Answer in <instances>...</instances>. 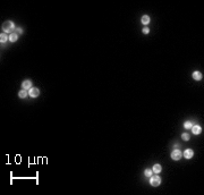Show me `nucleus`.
Instances as JSON below:
<instances>
[{
	"label": "nucleus",
	"mask_w": 204,
	"mask_h": 195,
	"mask_svg": "<svg viewBox=\"0 0 204 195\" xmlns=\"http://www.w3.org/2000/svg\"><path fill=\"white\" fill-rule=\"evenodd\" d=\"M14 27H15V24L12 23V20H7V22H5L2 24V31H4V33H10L12 30H14Z\"/></svg>",
	"instance_id": "obj_1"
},
{
	"label": "nucleus",
	"mask_w": 204,
	"mask_h": 195,
	"mask_svg": "<svg viewBox=\"0 0 204 195\" xmlns=\"http://www.w3.org/2000/svg\"><path fill=\"white\" fill-rule=\"evenodd\" d=\"M160 183H161V178L158 175L151 176V178H150V184H151L152 186H154V187L159 186V185H160Z\"/></svg>",
	"instance_id": "obj_2"
},
{
	"label": "nucleus",
	"mask_w": 204,
	"mask_h": 195,
	"mask_svg": "<svg viewBox=\"0 0 204 195\" xmlns=\"http://www.w3.org/2000/svg\"><path fill=\"white\" fill-rule=\"evenodd\" d=\"M181 157H183V153H181V151H179V150H173V151L171 152V159L172 160H180L181 159Z\"/></svg>",
	"instance_id": "obj_3"
},
{
	"label": "nucleus",
	"mask_w": 204,
	"mask_h": 195,
	"mask_svg": "<svg viewBox=\"0 0 204 195\" xmlns=\"http://www.w3.org/2000/svg\"><path fill=\"white\" fill-rule=\"evenodd\" d=\"M28 94H30L31 98H37L39 94H40V90H39V88H30Z\"/></svg>",
	"instance_id": "obj_4"
},
{
	"label": "nucleus",
	"mask_w": 204,
	"mask_h": 195,
	"mask_svg": "<svg viewBox=\"0 0 204 195\" xmlns=\"http://www.w3.org/2000/svg\"><path fill=\"white\" fill-rule=\"evenodd\" d=\"M22 88L23 90H28V88H32V82L30 80H25L23 83H22Z\"/></svg>",
	"instance_id": "obj_5"
},
{
	"label": "nucleus",
	"mask_w": 204,
	"mask_h": 195,
	"mask_svg": "<svg viewBox=\"0 0 204 195\" xmlns=\"http://www.w3.org/2000/svg\"><path fill=\"white\" fill-rule=\"evenodd\" d=\"M193 155H194V152L192 149H187L184 151V157L186 159H191V158H193Z\"/></svg>",
	"instance_id": "obj_6"
},
{
	"label": "nucleus",
	"mask_w": 204,
	"mask_h": 195,
	"mask_svg": "<svg viewBox=\"0 0 204 195\" xmlns=\"http://www.w3.org/2000/svg\"><path fill=\"white\" fill-rule=\"evenodd\" d=\"M192 131H193V134H194V135H198L201 133V131H202V128H201V126H198V125H195V126H192Z\"/></svg>",
	"instance_id": "obj_7"
},
{
	"label": "nucleus",
	"mask_w": 204,
	"mask_h": 195,
	"mask_svg": "<svg viewBox=\"0 0 204 195\" xmlns=\"http://www.w3.org/2000/svg\"><path fill=\"white\" fill-rule=\"evenodd\" d=\"M161 170H162V167H161V164H158V163L154 164L153 168H152V171L153 172H155V174H160Z\"/></svg>",
	"instance_id": "obj_8"
},
{
	"label": "nucleus",
	"mask_w": 204,
	"mask_h": 195,
	"mask_svg": "<svg viewBox=\"0 0 204 195\" xmlns=\"http://www.w3.org/2000/svg\"><path fill=\"white\" fill-rule=\"evenodd\" d=\"M192 76H193V78H194L195 81H201V80H202V74H201L200 72H197V70L193 73Z\"/></svg>",
	"instance_id": "obj_9"
},
{
	"label": "nucleus",
	"mask_w": 204,
	"mask_h": 195,
	"mask_svg": "<svg viewBox=\"0 0 204 195\" xmlns=\"http://www.w3.org/2000/svg\"><path fill=\"white\" fill-rule=\"evenodd\" d=\"M7 40H9V36H7V33H1L0 34V42L5 43Z\"/></svg>",
	"instance_id": "obj_10"
},
{
	"label": "nucleus",
	"mask_w": 204,
	"mask_h": 195,
	"mask_svg": "<svg viewBox=\"0 0 204 195\" xmlns=\"http://www.w3.org/2000/svg\"><path fill=\"white\" fill-rule=\"evenodd\" d=\"M148 23H150V16H148V15L142 16V24H143V25H148Z\"/></svg>",
	"instance_id": "obj_11"
},
{
	"label": "nucleus",
	"mask_w": 204,
	"mask_h": 195,
	"mask_svg": "<svg viewBox=\"0 0 204 195\" xmlns=\"http://www.w3.org/2000/svg\"><path fill=\"white\" fill-rule=\"evenodd\" d=\"M27 91H26V90H22V91H19L18 92V96H19L20 99H25V98H26V96H27Z\"/></svg>",
	"instance_id": "obj_12"
},
{
	"label": "nucleus",
	"mask_w": 204,
	"mask_h": 195,
	"mask_svg": "<svg viewBox=\"0 0 204 195\" xmlns=\"http://www.w3.org/2000/svg\"><path fill=\"white\" fill-rule=\"evenodd\" d=\"M17 39H18V34H16V33H12L9 35V41L10 42H15V41H17Z\"/></svg>",
	"instance_id": "obj_13"
},
{
	"label": "nucleus",
	"mask_w": 204,
	"mask_h": 195,
	"mask_svg": "<svg viewBox=\"0 0 204 195\" xmlns=\"http://www.w3.org/2000/svg\"><path fill=\"white\" fill-rule=\"evenodd\" d=\"M152 172H153V171L151 170V169H145V170H144V176H145V177H151V176H152Z\"/></svg>",
	"instance_id": "obj_14"
},
{
	"label": "nucleus",
	"mask_w": 204,
	"mask_h": 195,
	"mask_svg": "<svg viewBox=\"0 0 204 195\" xmlns=\"http://www.w3.org/2000/svg\"><path fill=\"white\" fill-rule=\"evenodd\" d=\"M192 121H186V123L184 124V127L185 128H187V129H189V128H192Z\"/></svg>",
	"instance_id": "obj_15"
},
{
	"label": "nucleus",
	"mask_w": 204,
	"mask_h": 195,
	"mask_svg": "<svg viewBox=\"0 0 204 195\" xmlns=\"http://www.w3.org/2000/svg\"><path fill=\"white\" fill-rule=\"evenodd\" d=\"M181 138L184 139V141H188V139H189V134H187V133H184V134L181 135Z\"/></svg>",
	"instance_id": "obj_16"
},
{
	"label": "nucleus",
	"mask_w": 204,
	"mask_h": 195,
	"mask_svg": "<svg viewBox=\"0 0 204 195\" xmlns=\"http://www.w3.org/2000/svg\"><path fill=\"white\" fill-rule=\"evenodd\" d=\"M148 32H150V30H148V27H144V28H143V33H144V34H148Z\"/></svg>",
	"instance_id": "obj_17"
},
{
	"label": "nucleus",
	"mask_w": 204,
	"mask_h": 195,
	"mask_svg": "<svg viewBox=\"0 0 204 195\" xmlns=\"http://www.w3.org/2000/svg\"><path fill=\"white\" fill-rule=\"evenodd\" d=\"M22 34V33H23V30H22V28H17L16 30V34Z\"/></svg>",
	"instance_id": "obj_18"
}]
</instances>
